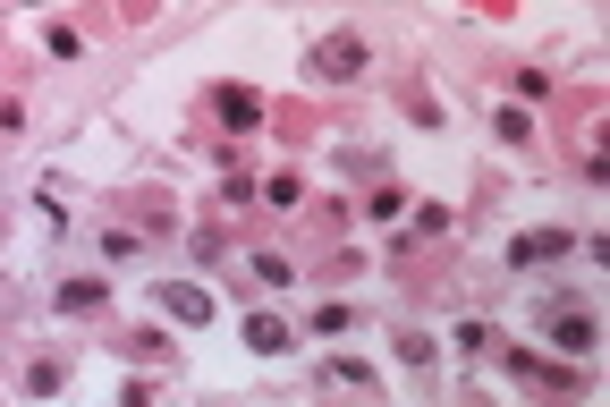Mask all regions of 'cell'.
Instances as JSON below:
<instances>
[{"label": "cell", "instance_id": "obj_1", "mask_svg": "<svg viewBox=\"0 0 610 407\" xmlns=\"http://www.w3.org/2000/svg\"><path fill=\"white\" fill-rule=\"evenodd\" d=\"M551 340L560 348H594V323H585V314H551Z\"/></svg>", "mask_w": 610, "mask_h": 407}]
</instances>
